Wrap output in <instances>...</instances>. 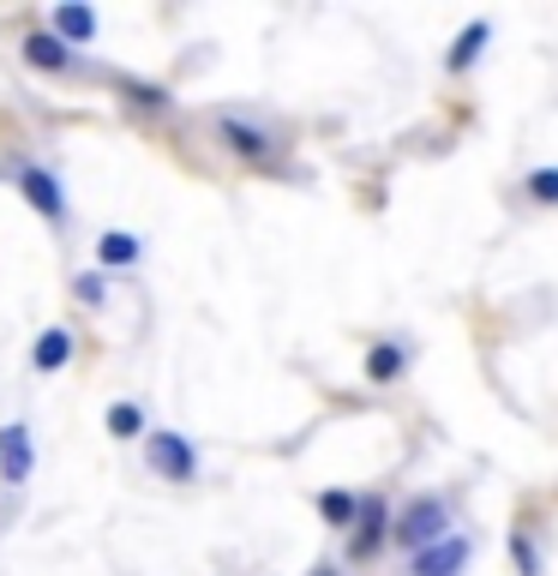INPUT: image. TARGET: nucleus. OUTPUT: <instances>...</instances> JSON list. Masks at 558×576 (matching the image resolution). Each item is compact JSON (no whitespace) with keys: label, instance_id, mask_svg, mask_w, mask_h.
Masks as SVG:
<instances>
[{"label":"nucleus","instance_id":"nucleus-18","mask_svg":"<svg viewBox=\"0 0 558 576\" xmlns=\"http://www.w3.org/2000/svg\"><path fill=\"white\" fill-rule=\"evenodd\" d=\"M73 295L85 300V307H96V300H103V277H78V282H73Z\"/></svg>","mask_w":558,"mask_h":576},{"label":"nucleus","instance_id":"nucleus-14","mask_svg":"<svg viewBox=\"0 0 558 576\" xmlns=\"http://www.w3.org/2000/svg\"><path fill=\"white\" fill-rule=\"evenodd\" d=\"M319 516H325V523H354V516H361V499H354V492H325V499H319Z\"/></svg>","mask_w":558,"mask_h":576},{"label":"nucleus","instance_id":"nucleus-4","mask_svg":"<svg viewBox=\"0 0 558 576\" xmlns=\"http://www.w3.org/2000/svg\"><path fill=\"white\" fill-rule=\"evenodd\" d=\"M18 192H25V199H30V205H37L49 222H61V217H66V192H61V180H54L49 168L25 163V168H18Z\"/></svg>","mask_w":558,"mask_h":576},{"label":"nucleus","instance_id":"nucleus-3","mask_svg":"<svg viewBox=\"0 0 558 576\" xmlns=\"http://www.w3.org/2000/svg\"><path fill=\"white\" fill-rule=\"evenodd\" d=\"M354 523H361V528H354V540H349V552H354V559H373V552L385 547V540H397V523H390V504L378 499V492H366V499H361V516H354Z\"/></svg>","mask_w":558,"mask_h":576},{"label":"nucleus","instance_id":"nucleus-6","mask_svg":"<svg viewBox=\"0 0 558 576\" xmlns=\"http://www.w3.org/2000/svg\"><path fill=\"white\" fill-rule=\"evenodd\" d=\"M463 564H468V535H451V540H439V547L420 552L415 576H463Z\"/></svg>","mask_w":558,"mask_h":576},{"label":"nucleus","instance_id":"nucleus-9","mask_svg":"<svg viewBox=\"0 0 558 576\" xmlns=\"http://www.w3.org/2000/svg\"><path fill=\"white\" fill-rule=\"evenodd\" d=\"M66 360H73V331H61V324L42 331L37 348H30V367H37V372H61Z\"/></svg>","mask_w":558,"mask_h":576},{"label":"nucleus","instance_id":"nucleus-5","mask_svg":"<svg viewBox=\"0 0 558 576\" xmlns=\"http://www.w3.org/2000/svg\"><path fill=\"white\" fill-rule=\"evenodd\" d=\"M30 462H37V457H30V433H25V426H0V481H13V487H18V481H30Z\"/></svg>","mask_w":558,"mask_h":576},{"label":"nucleus","instance_id":"nucleus-15","mask_svg":"<svg viewBox=\"0 0 558 576\" xmlns=\"http://www.w3.org/2000/svg\"><path fill=\"white\" fill-rule=\"evenodd\" d=\"M108 433H115V438H139L144 433V409H139V402H115V409H108Z\"/></svg>","mask_w":558,"mask_h":576},{"label":"nucleus","instance_id":"nucleus-8","mask_svg":"<svg viewBox=\"0 0 558 576\" xmlns=\"http://www.w3.org/2000/svg\"><path fill=\"white\" fill-rule=\"evenodd\" d=\"M217 132H222V144H229L234 156H264V151H271V132H264V127H252V120H234V115H222V120H217Z\"/></svg>","mask_w":558,"mask_h":576},{"label":"nucleus","instance_id":"nucleus-1","mask_svg":"<svg viewBox=\"0 0 558 576\" xmlns=\"http://www.w3.org/2000/svg\"><path fill=\"white\" fill-rule=\"evenodd\" d=\"M439 540H451V511H444V499H415L403 516H397V547L408 552V559H420L427 547H439Z\"/></svg>","mask_w":558,"mask_h":576},{"label":"nucleus","instance_id":"nucleus-16","mask_svg":"<svg viewBox=\"0 0 558 576\" xmlns=\"http://www.w3.org/2000/svg\"><path fill=\"white\" fill-rule=\"evenodd\" d=\"M529 199L558 205V168H534V175H529Z\"/></svg>","mask_w":558,"mask_h":576},{"label":"nucleus","instance_id":"nucleus-10","mask_svg":"<svg viewBox=\"0 0 558 576\" xmlns=\"http://www.w3.org/2000/svg\"><path fill=\"white\" fill-rule=\"evenodd\" d=\"M486 37H493V25H486V18H475V25H468V30H463V37H456V42H451V54H444V66H451V73H468V66L481 61Z\"/></svg>","mask_w":558,"mask_h":576},{"label":"nucleus","instance_id":"nucleus-7","mask_svg":"<svg viewBox=\"0 0 558 576\" xmlns=\"http://www.w3.org/2000/svg\"><path fill=\"white\" fill-rule=\"evenodd\" d=\"M25 61L42 66V73H66V66H78V54L66 49L61 37H49V30H30V37H25Z\"/></svg>","mask_w":558,"mask_h":576},{"label":"nucleus","instance_id":"nucleus-2","mask_svg":"<svg viewBox=\"0 0 558 576\" xmlns=\"http://www.w3.org/2000/svg\"><path fill=\"white\" fill-rule=\"evenodd\" d=\"M144 457H151V469L163 474V481H193L198 474V450L186 445L181 433H169V426L151 433V450H144Z\"/></svg>","mask_w":558,"mask_h":576},{"label":"nucleus","instance_id":"nucleus-11","mask_svg":"<svg viewBox=\"0 0 558 576\" xmlns=\"http://www.w3.org/2000/svg\"><path fill=\"white\" fill-rule=\"evenodd\" d=\"M54 37L61 42H91L96 37V13L91 7H54Z\"/></svg>","mask_w":558,"mask_h":576},{"label":"nucleus","instance_id":"nucleus-19","mask_svg":"<svg viewBox=\"0 0 558 576\" xmlns=\"http://www.w3.org/2000/svg\"><path fill=\"white\" fill-rule=\"evenodd\" d=\"M312 576H337V571H330V564H319V571H312Z\"/></svg>","mask_w":558,"mask_h":576},{"label":"nucleus","instance_id":"nucleus-12","mask_svg":"<svg viewBox=\"0 0 558 576\" xmlns=\"http://www.w3.org/2000/svg\"><path fill=\"white\" fill-rule=\"evenodd\" d=\"M397 372H403V343H378L373 355H366V379L373 384H390Z\"/></svg>","mask_w":558,"mask_h":576},{"label":"nucleus","instance_id":"nucleus-13","mask_svg":"<svg viewBox=\"0 0 558 576\" xmlns=\"http://www.w3.org/2000/svg\"><path fill=\"white\" fill-rule=\"evenodd\" d=\"M96 258H103V265H132V258H139V234L108 229V234H103V246H96Z\"/></svg>","mask_w":558,"mask_h":576},{"label":"nucleus","instance_id":"nucleus-17","mask_svg":"<svg viewBox=\"0 0 558 576\" xmlns=\"http://www.w3.org/2000/svg\"><path fill=\"white\" fill-rule=\"evenodd\" d=\"M510 559H517V571H522V576H546V571H541V559H534V540H529V535H510Z\"/></svg>","mask_w":558,"mask_h":576}]
</instances>
